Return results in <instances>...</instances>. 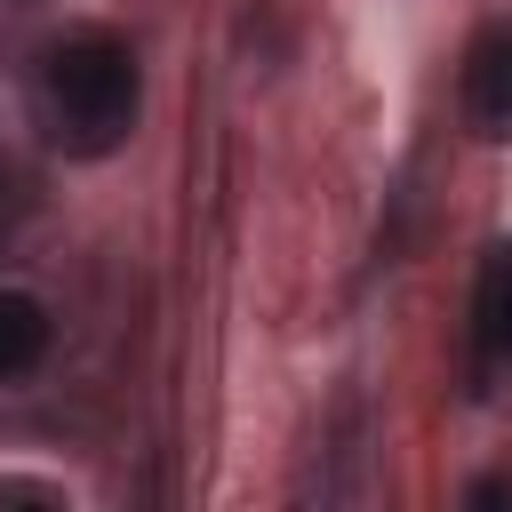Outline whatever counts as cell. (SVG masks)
I'll list each match as a JSON object with an SVG mask.
<instances>
[{"instance_id": "cell-5", "label": "cell", "mask_w": 512, "mask_h": 512, "mask_svg": "<svg viewBox=\"0 0 512 512\" xmlns=\"http://www.w3.org/2000/svg\"><path fill=\"white\" fill-rule=\"evenodd\" d=\"M0 224H8V184H0Z\"/></svg>"}, {"instance_id": "cell-3", "label": "cell", "mask_w": 512, "mask_h": 512, "mask_svg": "<svg viewBox=\"0 0 512 512\" xmlns=\"http://www.w3.org/2000/svg\"><path fill=\"white\" fill-rule=\"evenodd\" d=\"M40 352H48V312H40V296L0 288V376L40 368Z\"/></svg>"}, {"instance_id": "cell-1", "label": "cell", "mask_w": 512, "mask_h": 512, "mask_svg": "<svg viewBox=\"0 0 512 512\" xmlns=\"http://www.w3.org/2000/svg\"><path fill=\"white\" fill-rule=\"evenodd\" d=\"M48 104H56V136L72 152H112L136 128V104H144V80H136L128 40H112V32L64 40L48 56Z\"/></svg>"}, {"instance_id": "cell-4", "label": "cell", "mask_w": 512, "mask_h": 512, "mask_svg": "<svg viewBox=\"0 0 512 512\" xmlns=\"http://www.w3.org/2000/svg\"><path fill=\"white\" fill-rule=\"evenodd\" d=\"M480 344L496 360H512V248H496L480 272Z\"/></svg>"}, {"instance_id": "cell-2", "label": "cell", "mask_w": 512, "mask_h": 512, "mask_svg": "<svg viewBox=\"0 0 512 512\" xmlns=\"http://www.w3.org/2000/svg\"><path fill=\"white\" fill-rule=\"evenodd\" d=\"M464 112L480 128H512V32H488L464 56Z\"/></svg>"}]
</instances>
